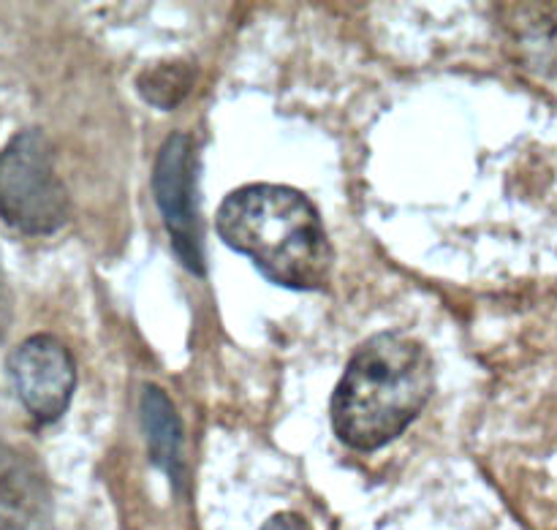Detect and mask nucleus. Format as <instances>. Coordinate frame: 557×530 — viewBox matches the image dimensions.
Returning a JSON list of instances; mask_svg holds the SVG:
<instances>
[{
	"label": "nucleus",
	"instance_id": "obj_1",
	"mask_svg": "<svg viewBox=\"0 0 557 530\" xmlns=\"http://www.w3.org/2000/svg\"><path fill=\"white\" fill-rule=\"evenodd\" d=\"M223 243L248 256L267 281L294 292H319L332 275L324 221L308 196L288 185L256 183L232 190L218 207Z\"/></svg>",
	"mask_w": 557,
	"mask_h": 530
},
{
	"label": "nucleus",
	"instance_id": "obj_2",
	"mask_svg": "<svg viewBox=\"0 0 557 530\" xmlns=\"http://www.w3.org/2000/svg\"><path fill=\"white\" fill-rule=\"evenodd\" d=\"M435 362L406 332H379L354 352L332 395V428L346 446L375 452L403 435L433 397Z\"/></svg>",
	"mask_w": 557,
	"mask_h": 530
},
{
	"label": "nucleus",
	"instance_id": "obj_3",
	"mask_svg": "<svg viewBox=\"0 0 557 530\" xmlns=\"http://www.w3.org/2000/svg\"><path fill=\"white\" fill-rule=\"evenodd\" d=\"M69 190L41 128H22L0 147V221L25 237H49L65 226Z\"/></svg>",
	"mask_w": 557,
	"mask_h": 530
},
{
	"label": "nucleus",
	"instance_id": "obj_4",
	"mask_svg": "<svg viewBox=\"0 0 557 530\" xmlns=\"http://www.w3.org/2000/svg\"><path fill=\"white\" fill-rule=\"evenodd\" d=\"M152 194L172 248L185 270L205 275L199 210H196V145L188 134L166 136L152 169Z\"/></svg>",
	"mask_w": 557,
	"mask_h": 530
},
{
	"label": "nucleus",
	"instance_id": "obj_5",
	"mask_svg": "<svg viewBox=\"0 0 557 530\" xmlns=\"http://www.w3.org/2000/svg\"><path fill=\"white\" fill-rule=\"evenodd\" d=\"M5 373L16 400L38 424H52L69 411L76 390V362L54 335H30L11 348Z\"/></svg>",
	"mask_w": 557,
	"mask_h": 530
},
{
	"label": "nucleus",
	"instance_id": "obj_6",
	"mask_svg": "<svg viewBox=\"0 0 557 530\" xmlns=\"http://www.w3.org/2000/svg\"><path fill=\"white\" fill-rule=\"evenodd\" d=\"M0 530H52V488L33 452L0 441Z\"/></svg>",
	"mask_w": 557,
	"mask_h": 530
},
{
	"label": "nucleus",
	"instance_id": "obj_7",
	"mask_svg": "<svg viewBox=\"0 0 557 530\" xmlns=\"http://www.w3.org/2000/svg\"><path fill=\"white\" fill-rule=\"evenodd\" d=\"M141 428L150 446L152 466L163 468L174 488H183V424L174 403L156 384H147L141 392Z\"/></svg>",
	"mask_w": 557,
	"mask_h": 530
},
{
	"label": "nucleus",
	"instance_id": "obj_8",
	"mask_svg": "<svg viewBox=\"0 0 557 530\" xmlns=\"http://www.w3.org/2000/svg\"><path fill=\"white\" fill-rule=\"evenodd\" d=\"M194 79L196 71L190 63H185V60H163V63L141 71L136 87H139L141 98L147 103L169 112V109H177L183 103V98L194 87Z\"/></svg>",
	"mask_w": 557,
	"mask_h": 530
},
{
	"label": "nucleus",
	"instance_id": "obj_9",
	"mask_svg": "<svg viewBox=\"0 0 557 530\" xmlns=\"http://www.w3.org/2000/svg\"><path fill=\"white\" fill-rule=\"evenodd\" d=\"M11 321H14V294H11L9 272H5L3 256H0V343L9 335Z\"/></svg>",
	"mask_w": 557,
	"mask_h": 530
},
{
	"label": "nucleus",
	"instance_id": "obj_10",
	"mask_svg": "<svg viewBox=\"0 0 557 530\" xmlns=\"http://www.w3.org/2000/svg\"><path fill=\"white\" fill-rule=\"evenodd\" d=\"M261 530H313V528H310V522L305 520L302 515H297V511H281V515L270 517V520L261 526Z\"/></svg>",
	"mask_w": 557,
	"mask_h": 530
}]
</instances>
